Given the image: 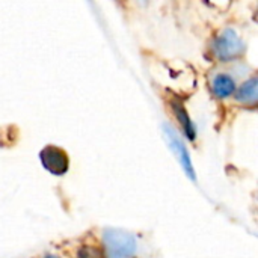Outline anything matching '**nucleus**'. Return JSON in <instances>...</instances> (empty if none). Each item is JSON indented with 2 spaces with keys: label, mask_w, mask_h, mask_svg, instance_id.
<instances>
[{
  "label": "nucleus",
  "mask_w": 258,
  "mask_h": 258,
  "mask_svg": "<svg viewBox=\"0 0 258 258\" xmlns=\"http://www.w3.org/2000/svg\"><path fill=\"white\" fill-rule=\"evenodd\" d=\"M106 258H133L136 252V239L125 230L107 228L103 233Z\"/></svg>",
  "instance_id": "obj_1"
},
{
  "label": "nucleus",
  "mask_w": 258,
  "mask_h": 258,
  "mask_svg": "<svg viewBox=\"0 0 258 258\" xmlns=\"http://www.w3.org/2000/svg\"><path fill=\"white\" fill-rule=\"evenodd\" d=\"M212 51L221 62H230L237 59L245 51V42L234 29H224L213 41Z\"/></svg>",
  "instance_id": "obj_2"
},
{
  "label": "nucleus",
  "mask_w": 258,
  "mask_h": 258,
  "mask_svg": "<svg viewBox=\"0 0 258 258\" xmlns=\"http://www.w3.org/2000/svg\"><path fill=\"white\" fill-rule=\"evenodd\" d=\"M163 132H165V138L169 144V148L174 151V154L177 156L183 171L186 172V175L195 181L197 180V174H195V169H194V163H192V159H190V154L183 142V139L175 133V130L169 125V124H163Z\"/></svg>",
  "instance_id": "obj_3"
},
{
  "label": "nucleus",
  "mask_w": 258,
  "mask_h": 258,
  "mask_svg": "<svg viewBox=\"0 0 258 258\" xmlns=\"http://www.w3.org/2000/svg\"><path fill=\"white\" fill-rule=\"evenodd\" d=\"M39 160L42 163V166L54 174V175H62L68 171V156L63 150L54 147V145H48L45 147L41 153H39Z\"/></svg>",
  "instance_id": "obj_4"
},
{
  "label": "nucleus",
  "mask_w": 258,
  "mask_h": 258,
  "mask_svg": "<svg viewBox=\"0 0 258 258\" xmlns=\"http://www.w3.org/2000/svg\"><path fill=\"white\" fill-rule=\"evenodd\" d=\"M171 107H172V112L175 113L178 122L181 124V127H183V130H184V135H186L190 141H194V139H195V135H197V130H195V125H194V122H192L189 113H187L186 109H184V104H183L180 100H172V101H171Z\"/></svg>",
  "instance_id": "obj_5"
},
{
  "label": "nucleus",
  "mask_w": 258,
  "mask_h": 258,
  "mask_svg": "<svg viewBox=\"0 0 258 258\" xmlns=\"http://www.w3.org/2000/svg\"><path fill=\"white\" fill-rule=\"evenodd\" d=\"M212 89L218 98H225V97H230L236 91V82L228 74H218L213 79Z\"/></svg>",
  "instance_id": "obj_6"
},
{
  "label": "nucleus",
  "mask_w": 258,
  "mask_h": 258,
  "mask_svg": "<svg viewBox=\"0 0 258 258\" xmlns=\"http://www.w3.org/2000/svg\"><path fill=\"white\" fill-rule=\"evenodd\" d=\"M257 85V77H252V79L246 80V82L240 86V89L237 91L236 100L240 101V103H243V104H255L258 100Z\"/></svg>",
  "instance_id": "obj_7"
}]
</instances>
